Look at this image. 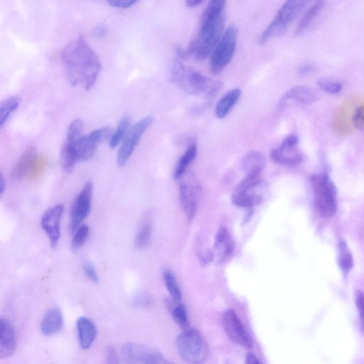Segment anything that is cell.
Returning <instances> with one entry per match:
<instances>
[{
  "label": "cell",
  "instance_id": "obj_1",
  "mask_svg": "<svg viewBox=\"0 0 364 364\" xmlns=\"http://www.w3.org/2000/svg\"><path fill=\"white\" fill-rule=\"evenodd\" d=\"M61 60L73 86H80L85 90L92 89L100 72L101 62L82 35H79L64 47Z\"/></svg>",
  "mask_w": 364,
  "mask_h": 364
},
{
  "label": "cell",
  "instance_id": "obj_2",
  "mask_svg": "<svg viewBox=\"0 0 364 364\" xmlns=\"http://www.w3.org/2000/svg\"><path fill=\"white\" fill-rule=\"evenodd\" d=\"M169 79L172 83L189 95L208 97L216 95L223 86L222 82L208 78L177 60L170 65Z\"/></svg>",
  "mask_w": 364,
  "mask_h": 364
},
{
  "label": "cell",
  "instance_id": "obj_3",
  "mask_svg": "<svg viewBox=\"0 0 364 364\" xmlns=\"http://www.w3.org/2000/svg\"><path fill=\"white\" fill-rule=\"evenodd\" d=\"M225 13L201 21L200 30L187 50L189 60L203 61L212 55L224 33Z\"/></svg>",
  "mask_w": 364,
  "mask_h": 364
},
{
  "label": "cell",
  "instance_id": "obj_4",
  "mask_svg": "<svg viewBox=\"0 0 364 364\" xmlns=\"http://www.w3.org/2000/svg\"><path fill=\"white\" fill-rule=\"evenodd\" d=\"M306 0H285L275 18L259 37L264 45L270 40L284 35L304 8Z\"/></svg>",
  "mask_w": 364,
  "mask_h": 364
},
{
  "label": "cell",
  "instance_id": "obj_5",
  "mask_svg": "<svg viewBox=\"0 0 364 364\" xmlns=\"http://www.w3.org/2000/svg\"><path fill=\"white\" fill-rule=\"evenodd\" d=\"M310 184L318 212L324 217H333L337 210V191L329 175H314L310 178Z\"/></svg>",
  "mask_w": 364,
  "mask_h": 364
},
{
  "label": "cell",
  "instance_id": "obj_6",
  "mask_svg": "<svg viewBox=\"0 0 364 364\" xmlns=\"http://www.w3.org/2000/svg\"><path fill=\"white\" fill-rule=\"evenodd\" d=\"M176 346L181 358L189 363H202L209 355L206 341L196 330H189L179 335Z\"/></svg>",
  "mask_w": 364,
  "mask_h": 364
},
{
  "label": "cell",
  "instance_id": "obj_7",
  "mask_svg": "<svg viewBox=\"0 0 364 364\" xmlns=\"http://www.w3.org/2000/svg\"><path fill=\"white\" fill-rule=\"evenodd\" d=\"M238 35V30L234 25L224 33L211 55L210 71L213 74L222 73L231 63L236 50Z\"/></svg>",
  "mask_w": 364,
  "mask_h": 364
},
{
  "label": "cell",
  "instance_id": "obj_8",
  "mask_svg": "<svg viewBox=\"0 0 364 364\" xmlns=\"http://www.w3.org/2000/svg\"><path fill=\"white\" fill-rule=\"evenodd\" d=\"M179 180L180 198L183 212L189 221H191L197 212L201 192V185L191 172H185Z\"/></svg>",
  "mask_w": 364,
  "mask_h": 364
},
{
  "label": "cell",
  "instance_id": "obj_9",
  "mask_svg": "<svg viewBox=\"0 0 364 364\" xmlns=\"http://www.w3.org/2000/svg\"><path fill=\"white\" fill-rule=\"evenodd\" d=\"M262 175H245L232 195L234 204L241 208H252L263 200L261 192Z\"/></svg>",
  "mask_w": 364,
  "mask_h": 364
},
{
  "label": "cell",
  "instance_id": "obj_10",
  "mask_svg": "<svg viewBox=\"0 0 364 364\" xmlns=\"http://www.w3.org/2000/svg\"><path fill=\"white\" fill-rule=\"evenodd\" d=\"M153 119L147 116L135 123L128 131L117 156V163L123 167L129 161L145 131L152 124Z\"/></svg>",
  "mask_w": 364,
  "mask_h": 364
},
{
  "label": "cell",
  "instance_id": "obj_11",
  "mask_svg": "<svg viewBox=\"0 0 364 364\" xmlns=\"http://www.w3.org/2000/svg\"><path fill=\"white\" fill-rule=\"evenodd\" d=\"M93 194V184L90 181L84 185L73 202L70 215L72 233L74 234L89 215L91 210Z\"/></svg>",
  "mask_w": 364,
  "mask_h": 364
},
{
  "label": "cell",
  "instance_id": "obj_12",
  "mask_svg": "<svg viewBox=\"0 0 364 364\" xmlns=\"http://www.w3.org/2000/svg\"><path fill=\"white\" fill-rule=\"evenodd\" d=\"M122 355L128 363H166L164 356L158 350L141 344L128 343L122 348Z\"/></svg>",
  "mask_w": 364,
  "mask_h": 364
},
{
  "label": "cell",
  "instance_id": "obj_13",
  "mask_svg": "<svg viewBox=\"0 0 364 364\" xmlns=\"http://www.w3.org/2000/svg\"><path fill=\"white\" fill-rule=\"evenodd\" d=\"M299 138L295 135L286 137L281 146L272 150L271 160L276 164L286 166H295L303 160V155L298 149Z\"/></svg>",
  "mask_w": 364,
  "mask_h": 364
},
{
  "label": "cell",
  "instance_id": "obj_14",
  "mask_svg": "<svg viewBox=\"0 0 364 364\" xmlns=\"http://www.w3.org/2000/svg\"><path fill=\"white\" fill-rule=\"evenodd\" d=\"M112 131L109 127L97 129L86 136H83L76 144L78 161L86 162L90 160L100 143L112 137Z\"/></svg>",
  "mask_w": 364,
  "mask_h": 364
},
{
  "label": "cell",
  "instance_id": "obj_15",
  "mask_svg": "<svg viewBox=\"0 0 364 364\" xmlns=\"http://www.w3.org/2000/svg\"><path fill=\"white\" fill-rule=\"evenodd\" d=\"M65 212V206L58 204L49 208L43 214L41 226L46 234L51 248H55L61 237V220Z\"/></svg>",
  "mask_w": 364,
  "mask_h": 364
},
{
  "label": "cell",
  "instance_id": "obj_16",
  "mask_svg": "<svg viewBox=\"0 0 364 364\" xmlns=\"http://www.w3.org/2000/svg\"><path fill=\"white\" fill-rule=\"evenodd\" d=\"M222 321L224 330L234 343L245 348L252 347V339L233 309L225 311Z\"/></svg>",
  "mask_w": 364,
  "mask_h": 364
},
{
  "label": "cell",
  "instance_id": "obj_17",
  "mask_svg": "<svg viewBox=\"0 0 364 364\" xmlns=\"http://www.w3.org/2000/svg\"><path fill=\"white\" fill-rule=\"evenodd\" d=\"M17 348L16 334L13 324L6 318L0 320V358L12 356Z\"/></svg>",
  "mask_w": 364,
  "mask_h": 364
},
{
  "label": "cell",
  "instance_id": "obj_18",
  "mask_svg": "<svg viewBox=\"0 0 364 364\" xmlns=\"http://www.w3.org/2000/svg\"><path fill=\"white\" fill-rule=\"evenodd\" d=\"M318 99V93L313 88L305 86H297L284 94L280 101L279 107L281 109L283 108L288 100H294L308 105V104L314 103Z\"/></svg>",
  "mask_w": 364,
  "mask_h": 364
},
{
  "label": "cell",
  "instance_id": "obj_19",
  "mask_svg": "<svg viewBox=\"0 0 364 364\" xmlns=\"http://www.w3.org/2000/svg\"><path fill=\"white\" fill-rule=\"evenodd\" d=\"M36 147L34 146L28 147L13 168L11 177L15 180H21L25 178L36 163Z\"/></svg>",
  "mask_w": 364,
  "mask_h": 364
},
{
  "label": "cell",
  "instance_id": "obj_20",
  "mask_svg": "<svg viewBox=\"0 0 364 364\" xmlns=\"http://www.w3.org/2000/svg\"><path fill=\"white\" fill-rule=\"evenodd\" d=\"M64 318L58 307L50 308L41 323V332L44 336H52L58 333L63 328Z\"/></svg>",
  "mask_w": 364,
  "mask_h": 364
},
{
  "label": "cell",
  "instance_id": "obj_21",
  "mask_svg": "<svg viewBox=\"0 0 364 364\" xmlns=\"http://www.w3.org/2000/svg\"><path fill=\"white\" fill-rule=\"evenodd\" d=\"M79 344L81 349L87 350L93 344L97 335L93 322L86 317H81L76 322Z\"/></svg>",
  "mask_w": 364,
  "mask_h": 364
},
{
  "label": "cell",
  "instance_id": "obj_22",
  "mask_svg": "<svg viewBox=\"0 0 364 364\" xmlns=\"http://www.w3.org/2000/svg\"><path fill=\"white\" fill-rule=\"evenodd\" d=\"M266 166L267 159L259 151L248 153L242 161V168L245 175H262Z\"/></svg>",
  "mask_w": 364,
  "mask_h": 364
},
{
  "label": "cell",
  "instance_id": "obj_23",
  "mask_svg": "<svg viewBox=\"0 0 364 364\" xmlns=\"http://www.w3.org/2000/svg\"><path fill=\"white\" fill-rule=\"evenodd\" d=\"M325 4L324 0H318L313 6L309 8L295 29V36H302L307 31L321 13L325 7Z\"/></svg>",
  "mask_w": 364,
  "mask_h": 364
},
{
  "label": "cell",
  "instance_id": "obj_24",
  "mask_svg": "<svg viewBox=\"0 0 364 364\" xmlns=\"http://www.w3.org/2000/svg\"><path fill=\"white\" fill-rule=\"evenodd\" d=\"M78 142L66 140L61 150V166L66 173H72L77 161H79L76 154V144Z\"/></svg>",
  "mask_w": 364,
  "mask_h": 364
},
{
  "label": "cell",
  "instance_id": "obj_25",
  "mask_svg": "<svg viewBox=\"0 0 364 364\" xmlns=\"http://www.w3.org/2000/svg\"><path fill=\"white\" fill-rule=\"evenodd\" d=\"M241 95V90L239 88L232 89L225 94L217 103L216 108L217 118L220 119L226 118L238 102Z\"/></svg>",
  "mask_w": 364,
  "mask_h": 364
},
{
  "label": "cell",
  "instance_id": "obj_26",
  "mask_svg": "<svg viewBox=\"0 0 364 364\" xmlns=\"http://www.w3.org/2000/svg\"><path fill=\"white\" fill-rule=\"evenodd\" d=\"M338 264L339 269L344 274H349L353 268L354 262L351 252L346 242L340 239L337 244Z\"/></svg>",
  "mask_w": 364,
  "mask_h": 364
},
{
  "label": "cell",
  "instance_id": "obj_27",
  "mask_svg": "<svg viewBox=\"0 0 364 364\" xmlns=\"http://www.w3.org/2000/svg\"><path fill=\"white\" fill-rule=\"evenodd\" d=\"M215 247L221 250V262H224L233 252L234 243L226 228L223 227L219 230L216 236Z\"/></svg>",
  "mask_w": 364,
  "mask_h": 364
},
{
  "label": "cell",
  "instance_id": "obj_28",
  "mask_svg": "<svg viewBox=\"0 0 364 364\" xmlns=\"http://www.w3.org/2000/svg\"><path fill=\"white\" fill-rule=\"evenodd\" d=\"M22 99L19 95L10 97L0 105V128H3L11 116L18 109Z\"/></svg>",
  "mask_w": 364,
  "mask_h": 364
},
{
  "label": "cell",
  "instance_id": "obj_29",
  "mask_svg": "<svg viewBox=\"0 0 364 364\" xmlns=\"http://www.w3.org/2000/svg\"><path fill=\"white\" fill-rule=\"evenodd\" d=\"M197 154V147L196 144H191L186 152L183 154L182 157L180 160L175 171L174 173V178L178 180L185 172L191 163V162L196 159Z\"/></svg>",
  "mask_w": 364,
  "mask_h": 364
},
{
  "label": "cell",
  "instance_id": "obj_30",
  "mask_svg": "<svg viewBox=\"0 0 364 364\" xmlns=\"http://www.w3.org/2000/svg\"><path fill=\"white\" fill-rule=\"evenodd\" d=\"M130 126V119L128 116H125L119 122L116 131L112 134L109 145L110 147L114 149L122 140L126 137V135L129 131Z\"/></svg>",
  "mask_w": 364,
  "mask_h": 364
},
{
  "label": "cell",
  "instance_id": "obj_31",
  "mask_svg": "<svg viewBox=\"0 0 364 364\" xmlns=\"http://www.w3.org/2000/svg\"><path fill=\"white\" fill-rule=\"evenodd\" d=\"M163 278L166 286L173 299L177 302H181L182 292L173 273L170 270H166Z\"/></svg>",
  "mask_w": 364,
  "mask_h": 364
},
{
  "label": "cell",
  "instance_id": "obj_32",
  "mask_svg": "<svg viewBox=\"0 0 364 364\" xmlns=\"http://www.w3.org/2000/svg\"><path fill=\"white\" fill-rule=\"evenodd\" d=\"M227 0H211L201 17V21L214 18L224 13Z\"/></svg>",
  "mask_w": 364,
  "mask_h": 364
},
{
  "label": "cell",
  "instance_id": "obj_33",
  "mask_svg": "<svg viewBox=\"0 0 364 364\" xmlns=\"http://www.w3.org/2000/svg\"><path fill=\"white\" fill-rule=\"evenodd\" d=\"M89 236V227L87 225L80 226L74 233L72 241L73 250H78L85 244Z\"/></svg>",
  "mask_w": 364,
  "mask_h": 364
},
{
  "label": "cell",
  "instance_id": "obj_34",
  "mask_svg": "<svg viewBox=\"0 0 364 364\" xmlns=\"http://www.w3.org/2000/svg\"><path fill=\"white\" fill-rule=\"evenodd\" d=\"M151 228L149 224H144L139 229L136 238L135 245L137 248L142 249L145 248L151 238Z\"/></svg>",
  "mask_w": 364,
  "mask_h": 364
},
{
  "label": "cell",
  "instance_id": "obj_35",
  "mask_svg": "<svg viewBox=\"0 0 364 364\" xmlns=\"http://www.w3.org/2000/svg\"><path fill=\"white\" fill-rule=\"evenodd\" d=\"M318 84L321 90L330 94H337L342 88L341 83L328 79H320Z\"/></svg>",
  "mask_w": 364,
  "mask_h": 364
},
{
  "label": "cell",
  "instance_id": "obj_36",
  "mask_svg": "<svg viewBox=\"0 0 364 364\" xmlns=\"http://www.w3.org/2000/svg\"><path fill=\"white\" fill-rule=\"evenodd\" d=\"M355 304L358 315L360 330L364 333V292L361 290L355 292Z\"/></svg>",
  "mask_w": 364,
  "mask_h": 364
},
{
  "label": "cell",
  "instance_id": "obj_37",
  "mask_svg": "<svg viewBox=\"0 0 364 364\" xmlns=\"http://www.w3.org/2000/svg\"><path fill=\"white\" fill-rule=\"evenodd\" d=\"M173 317L175 321L181 326L187 323L188 316L186 307L183 304L177 305L173 311Z\"/></svg>",
  "mask_w": 364,
  "mask_h": 364
},
{
  "label": "cell",
  "instance_id": "obj_38",
  "mask_svg": "<svg viewBox=\"0 0 364 364\" xmlns=\"http://www.w3.org/2000/svg\"><path fill=\"white\" fill-rule=\"evenodd\" d=\"M83 271L89 280L95 283H98L99 276L93 263L85 262L83 264Z\"/></svg>",
  "mask_w": 364,
  "mask_h": 364
},
{
  "label": "cell",
  "instance_id": "obj_39",
  "mask_svg": "<svg viewBox=\"0 0 364 364\" xmlns=\"http://www.w3.org/2000/svg\"><path fill=\"white\" fill-rule=\"evenodd\" d=\"M151 304V298L145 292L137 294L133 299V305L138 308H147L149 307Z\"/></svg>",
  "mask_w": 364,
  "mask_h": 364
},
{
  "label": "cell",
  "instance_id": "obj_40",
  "mask_svg": "<svg viewBox=\"0 0 364 364\" xmlns=\"http://www.w3.org/2000/svg\"><path fill=\"white\" fill-rule=\"evenodd\" d=\"M113 7L119 9H128L136 4L139 0H107Z\"/></svg>",
  "mask_w": 364,
  "mask_h": 364
},
{
  "label": "cell",
  "instance_id": "obj_41",
  "mask_svg": "<svg viewBox=\"0 0 364 364\" xmlns=\"http://www.w3.org/2000/svg\"><path fill=\"white\" fill-rule=\"evenodd\" d=\"M354 126L359 130H364V107L358 108L353 117Z\"/></svg>",
  "mask_w": 364,
  "mask_h": 364
},
{
  "label": "cell",
  "instance_id": "obj_42",
  "mask_svg": "<svg viewBox=\"0 0 364 364\" xmlns=\"http://www.w3.org/2000/svg\"><path fill=\"white\" fill-rule=\"evenodd\" d=\"M106 359L109 364H118L119 363V358L116 349L112 346H109L106 349Z\"/></svg>",
  "mask_w": 364,
  "mask_h": 364
},
{
  "label": "cell",
  "instance_id": "obj_43",
  "mask_svg": "<svg viewBox=\"0 0 364 364\" xmlns=\"http://www.w3.org/2000/svg\"><path fill=\"white\" fill-rule=\"evenodd\" d=\"M108 33V28L104 24L96 25L93 30V35L95 38L101 39L105 36Z\"/></svg>",
  "mask_w": 364,
  "mask_h": 364
},
{
  "label": "cell",
  "instance_id": "obj_44",
  "mask_svg": "<svg viewBox=\"0 0 364 364\" xmlns=\"http://www.w3.org/2000/svg\"><path fill=\"white\" fill-rule=\"evenodd\" d=\"M175 53L177 56L182 60H189V55L187 49H184L181 46L175 47Z\"/></svg>",
  "mask_w": 364,
  "mask_h": 364
},
{
  "label": "cell",
  "instance_id": "obj_45",
  "mask_svg": "<svg viewBox=\"0 0 364 364\" xmlns=\"http://www.w3.org/2000/svg\"><path fill=\"white\" fill-rule=\"evenodd\" d=\"M314 67L313 65L306 64L300 67V68L299 69V74L301 75H306L311 73V72H314Z\"/></svg>",
  "mask_w": 364,
  "mask_h": 364
},
{
  "label": "cell",
  "instance_id": "obj_46",
  "mask_svg": "<svg viewBox=\"0 0 364 364\" xmlns=\"http://www.w3.org/2000/svg\"><path fill=\"white\" fill-rule=\"evenodd\" d=\"M245 363L247 364H259L261 360L253 353H248L245 356Z\"/></svg>",
  "mask_w": 364,
  "mask_h": 364
},
{
  "label": "cell",
  "instance_id": "obj_47",
  "mask_svg": "<svg viewBox=\"0 0 364 364\" xmlns=\"http://www.w3.org/2000/svg\"><path fill=\"white\" fill-rule=\"evenodd\" d=\"M204 0H185L186 6L189 8H194L201 5Z\"/></svg>",
  "mask_w": 364,
  "mask_h": 364
},
{
  "label": "cell",
  "instance_id": "obj_48",
  "mask_svg": "<svg viewBox=\"0 0 364 364\" xmlns=\"http://www.w3.org/2000/svg\"><path fill=\"white\" fill-rule=\"evenodd\" d=\"M6 189V181L3 174L0 175V195H4Z\"/></svg>",
  "mask_w": 364,
  "mask_h": 364
},
{
  "label": "cell",
  "instance_id": "obj_49",
  "mask_svg": "<svg viewBox=\"0 0 364 364\" xmlns=\"http://www.w3.org/2000/svg\"><path fill=\"white\" fill-rule=\"evenodd\" d=\"M306 1H307V0H306Z\"/></svg>",
  "mask_w": 364,
  "mask_h": 364
}]
</instances>
